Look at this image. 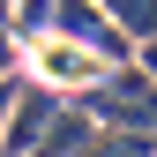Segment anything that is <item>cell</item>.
Returning a JSON list of instances; mask_svg holds the SVG:
<instances>
[{"label":"cell","instance_id":"obj_3","mask_svg":"<svg viewBox=\"0 0 157 157\" xmlns=\"http://www.w3.org/2000/svg\"><path fill=\"white\" fill-rule=\"evenodd\" d=\"M52 23L67 37H82V45H97L105 60H127V37H120V23H112L97 0H52Z\"/></svg>","mask_w":157,"mask_h":157},{"label":"cell","instance_id":"obj_4","mask_svg":"<svg viewBox=\"0 0 157 157\" xmlns=\"http://www.w3.org/2000/svg\"><path fill=\"white\" fill-rule=\"evenodd\" d=\"M60 112V97H52V82H30L23 90V112H15V127H8V150H30L37 135H45V120Z\"/></svg>","mask_w":157,"mask_h":157},{"label":"cell","instance_id":"obj_6","mask_svg":"<svg viewBox=\"0 0 157 157\" xmlns=\"http://www.w3.org/2000/svg\"><path fill=\"white\" fill-rule=\"evenodd\" d=\"M97 8L120 30H135V37H157V0H97Z\"/></svg>","mask_w":157,"mask_h":157},{"label":"cell","instance_id":"obj_1","mask_svg":"<svg viewBox=\"0 0 157 157\" xmlns=\"http://www.w3.org/2000/svg\"><path fill=\"white\" fill-rule=\"evenodd\" d=\"M82 105L97 112V120H127L135 135H157V75H150V67L112 60V67L90 82V97H82Z\"/></svg>","mask_w":157,"mask_h":157},{"label":"cell","instance_id":"obj_9","mask_svg":"<svg viewBox=\"0 0 157 157\" xmlns=\"http://www.w3.org/2000/svg\"><path fill=\"white\" fill-rule=\"evenodd\" d=\"M142 67H150V75H157V37H142Z\"/></svg>","mask_w":157,"mask_h":157},{"label":"cell","instance_id":"obj_2","mask_svg":"<svg viewBox=\"0 0 157 157\" xmlns=\"http://www.w3.org/2000/svg\"><path fill=\"white\" fill-rule=\"evenodd\" d=\"M30 67H37V82H52V90H60V82H67V90H90L112 60H105L97 45H82V37H67V30H37Z\"/></svg>","mask_w":157,"mask_h":157},{"label":"cell","instance_id":"obj_7","mask_svg":"<svg viewBox=\"0 0 157 157\" xmlns=\"http://www.w3.org/2000/svg\"><path fill=\"white\" fill-rule=\"evenodd\" d=\"M52 23V0H23V8H15V37H37Z\"/></svg>","mask_w":157,"mask_h":157},{"label":"cell","instance_id":"obj_5","mask_svg":"<svg viewBox=\"0 0 157 157\" xmlns=\"http://www.w3.org/2000/svg\"><path fill=\"white\" fill-rule=\"evenodd\" d=\"M82 142H97L90 112H52L45 120V150H82Z\"/></svg>","mask_w":157,"mask_h":157},{"label":"cell","instance_id":"obj_8","mask_svg":"<svg viewBox=\"0 0 157 157\" xmlns=\"http://www.w3.org/2000/svg\"><path fill=\"white\" fill-rule=\"evenodd\" d=\"M8 67H15V8L0 0V75H8Z\"/></svg>","mask_w":157,"mask_h":157},{"label":"cell","instance_id":"obj_10","mask_svg":"<svg viewBox=\"0 0 157 157\" xmlns=\"http://www.w3.org/2000/svg\"><path fill=\"white\" fill-rule=\"evenodd\" d=\"M8 97H15V75H8V82H0V120H8Z\"/></svg>","mask_w":157,"mask_h":157}]
</instances>
